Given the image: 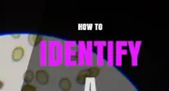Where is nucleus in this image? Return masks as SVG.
I'll use <instances>...</instances> for the list:
<instances>
[{"instance_id":"obj_1","label":"nucleus","mask_w":169,"mask_h":91,"mask_svg":"<svg viewBox=\"0 0 169 91\" xmlns=\"http://www.w3.org/2000/svg\"><path fill=\"white\" fill-rule=\"evenodd\" d=\"M25 55V49L23 47H16L12 52V59L15 62H18L23 58Z\"/></svg>"},{"instance_id":"obj_2","label":"nucleus","mask_w":169,"mask_h":91,"mask_svg":"<svg viewBox=\"0 0 169 91\" xmlns=\"http://www.w3.org/2000/svg\"><path fill=\"white\" fill-rule=\"evenodd\" d=\"M37 81L41 85H47L48 82V75L45 70H38L36 75Z\"/></svg>"},{"instance_id":"obj_3","label":"nucleus","mask_w":169,"mask_h":91,"mask_svg":"<svg viewBox=\"0 0 169 91\" xmlns=\"http://www.w3.org/2000/svg\"><path fill=\"white\" fill-rule=\"evenodd\" d=\"M72 84L68 78H62L59 82V87L63 91H69L71 89Z\"/></svg>"},{"instance_id":"obj_4","label":"nucleus","mask_w":169,"mask_h":91,"mask_svg":"<svg viewBox=\"0 0 169 91\" xmlns=\"http://www.w3.org/2000/svg\"><path fill=\"white\" fill-rule=\"evenodd\" d=\"M42 39H43V38H42V37H40V36L30 35V36H28V43L31 46L36 47L37 45H38L41 42Z\"/></svg>"},{"instance_id":"obj_5","label":"nucleus","mask_w":169,"mask_h":91,"mask_svg":"<svg viewBox=\"0 0 169 91\" xmlns=\"http://www.w3.org/2000/svg\"><path fill=\"white\" fill-rule=\"evenodd\" d=\"M34 78V73L31 71V70H27V71L25 73L24 75V80H25V82L29 84L32 82V80Z\"/></svg>"},{"instance_id":"obj_6","label":"nucleus","mask_w":169,"mask_h":91,"mask_svg":"<svg viewBox=\"0 0 169 91\" xmlns=\"http://www.w3.org/2000/svg\"><path fill=\"white\" fill-rule=\"evenodd\" d=\"M21 91H37V87L33 85H30V84H25L22 87V89Z\"/></svg>"},{"instance_id":"obj_7","label":"nucleus","mask_w":169,"mask_h":91,"mask_svg":"<svg viewBox=\"0 0 169 91\" xmlns=\"http://www.w3.org/2000/svg\"><path fill=\"white\" fill-rule=\"evenodd\" d=\"M3 86H4V83L1 81V80H0V89H1V88L3 87Z\"/></svg>"},{"instance_id":"obj_8","label":"nucleus","mask_w":169,"mask_h":91,"mask_svg":"<svg viewBox=\"0 0 169 91\" xmlns=\"http://www.w3.org/2000/svg\"><path fill=\"white\" fill-rule=\"evenodd\" d=\"M12 37L13 38H17V37H19V35H13Z\"/></svg>"}]
</instances>
